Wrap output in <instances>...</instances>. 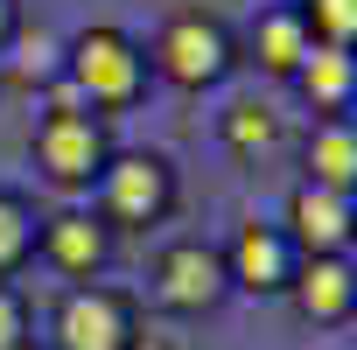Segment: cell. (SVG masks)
I'll use <instances>...</instances> for the list:
<instances>
[{
  "label": "cell",
  "instance_id": "1",
  "mask_svg": "<svg viewBox=\"0 0 357 350\" xmlns=\"http://www.w3.org/2000/svg\"><path fill=\"white\" fill-rule=\"evenodd\" d=\"M147 50L126 36V29H112V22H98V29H77L70 43H63V84H70V98L84 105V112H126V105H140V91H147Z\"/></svg>",
  "mask_w": 357,
  "mask_h": 350
},
{
  "label": "cell",
  "instance_id": "2",
  "mask_svg": "<svg viewBox=\"0 0 357 350\" xmlns=\"http://www.w3.org/2000/svg\"><path fill=\"white\" fill-rule=\"evenodd\" d=\"M231 63H238V43H231V29H225L218 15H204V8L168 15L161 36H154V50H147V70L168 77L175 91H211V84L231 77Z\"/></svg>",
  "mask_w": 357,
  "mask_h": 350
},
{
  "label": "cell",
  "instance_id": "3",
  "mask_svg": "<svg viewBox=\"0 0 357 350\" xmlns=\"http://www.w3.org/2000/svg\"><path fill=\"white\" fill-rule=\"evenodd\" d=\"M98 218L105 231H154L175 211V168L154 147H112L105 175H98Z\"/></svg>",
  "mask_w": 357,
  "mask_h": 350
},
{
  "label": "cell",
  "instance_id": "4",
  "mask_svg": "<svg viewBox=\"0 0 357 350\" xmlns=\"http://www.w3.org/2000/svg\"><path fill=\"white\" fill-rule=\"evenodd\" d=\"M140 343V301L112 280H84L50 315V350H133Z\"/></svg>",
  "mask_w": 357,
  "mask_h": 350
},
{
  "label": "cell",
  "instance_id": "5",
  "mask_svg": "<svg viewBox=\"0 0 357 350\" xmlns=\"http://www.w3.org/2000/svg\"><path fill=\"white\" fill-rule=\"evenodd\" d=\"M112 161V133L98 112L84 105H50L43 126H36V168L50 175L56 190H91Z\"/></svg>",
  "mask_w": 357,
  "mask_h": 350
},
{
  "label": "cell",
  "instance_id": "6",
  "mask_svg": "<svg viewBox=\"0 0 357 350\" xmlns=\"http://www.w3.org/2000/svg\"><path fill=\"white\" fill-rule=\"evenodd\" d=\"M147 294H154V308H168V315H211V308L231 294L225 252L204 245V238L161 245V259H154V273H147Z\"/></svg>",
  "mask_w": 357,
  "mask_h": 350
},
{
  "label": "cell",
  "instance_id": "7",
  "mask_svg": "<svg viewBox=\"0 0 357 350\" xmlns=\"http://www.w3.org/2000/svg\"><path fill=\"white\" fill-rule=\"evenodd\" d=\"M280 231L294 238L301 259H350V252H357V197L322 190V183H294Z\"/></svg>",
  "mask_w": 357,
  "mask_h": 350
},
{
  "label": "cell",
  "instance_id": "8",
  "mask_svg": "<svg viewBox=\"0 0 357 350\" xmlns=\"http://www.w3.org/2000/svg\"><path fill=\"white\" fill-rule=\"evenodd\" d=\"M218 252H225V280L238 294H287L294 287V266H301L294 238L280 225H259V218H245L231 231V245H218Z\"/></svg>",
  "mask_w": 357,
  "mask_h": 350
},
{
  "label": "cell",
  "instance_id": "9",
  "mask_svg": "<svg viewBox=\"0 0 357 350\" xmlns=\"http://www.w3.org/2000/svg\"><path fill=\"white\" fill-rule=\"evenodd\" d=\"M36 252L84 287V280H98V273L112 266V231H105L98 211H56V218L36 225Z\"/></svg>",
  "mask_w": 357,
  "mask_h": 350
},
{
  "label": "cell",
  "instance_id": "10",
  "mask_svg": "<svg viewBox=\"0 0 357 350\" xmlns=\"http://www.w3.org/2000/svg\"><path fill=\"white\" fill-rule=\"evenodd\" d=\"M287 301H294L301 322H315V329L350 322V315H357V259H301Z\"/></svg>",
  "mask_w": 357,
  "mask_h": 350
},
{
  "label": "cell",
  "instance_id": "11",
  "mask_svg": "<svg viewBox=\"0 0 357 350\" xmlns=\"http://www.w3.org/2000/svg\"><path fill=\"white\" fill-rule=\"evenodd\" d=\"M287 84H294L322 119H343V112L357 105V50H329V43H315Z\"/></svg>",
  "mask_w": 357,
  "mask_h": 350
},
{
  "label": "cell",
  "instance_id": "12",
  "mask_svg": "<svg viewBox=\"0 0 357 350\" xmlns=\"http://www.w3.org/2000/svg\"><path fill=\"white\" fill-rule=\"evenodd\" d=\"M308 50H315V36H308V15L294 0H273V8L252 22V56H259L266 77H294Z\"/></svg>",
  "mask_w": 357,
  "mask_h": 350
},
{
  "label": "cell",
  "instance_id": "13",
  "mask_svg": "<svg viewBox=\"0 0 357 350\" xmlns=\"http://www.w3.org/2000/svg\"><path fill=\"white\" fill-rule=\"evenodd\" d=\"M301 183H322V190L357 197V112L315 119V133H308V175H301Z\"/></svg>",
  "mask_w": 357,
  "mask_h": 350
},
{
  "label": "cell",
  "instance_id": "14",
  "mask_svg": "<svg viewBox=\"0 0 357 350\" xmlns=\"http://www.w3.org/2000/svg\"><path fill=\"white\" fill-rule=\"evenodd\" d=\"M36 211H29V197L22 190H0V280H15L29 259H36Z\"/></svg>",
  "mask_w": 357,
  "mask_h": 350
},
{
  "label": "cell",
  "instance_id": "15",
  "mask_svg": "<svg viewBox=\"0 0 357 350\" xmlns=\"http://www.w3.org/2000/svg\"><path fill=\"white\" fill-rule=\"evenodd\" d=\"M273 133H280V119H273L259 98H238V105L225 112V147H231V154H266Z\"/></svg>",
  "mask_w": 357,
  "mask_h": 350
},
{
  "label": "cell",
  "instance_id": "16",
  "mask_svg": "<svg viewBox=\"0 0 357 350\" xmlns=\"http://www.w3.org/2000/svg\"><path fill=\"white\" fill-rule=\"evenodd\" d=\"M308 15V36L329 50H357V0H294Z\"/></svg>",
  "mask_w": 357,
  "mask_h": 350
},
{
  "label": "cell",
  "instance_id": "17",
  "mask_svg": "<svg viewBox=\"0 0 357 350\" xmlns=\"http://www.w3.org/2000/svg\"><path fill=\"white\" fill-rule=\"evenodd\" d=\"M8 50H22V56H15V77H22V84H36V77H50V84H56V77H63V50H56L43 29H36V36L22 29Z\"/></svg>",
  "mask_w": 357,
  "mask_h": 350
},
{
  "label": "cell",
  "instance_id": "18",
  "mask_svg": "<svg viewBox=\"0 0 357 350\" xmlns=\"http://www.w3.org/2000/svg\"><path fill=\"white\" fill-rule=\"evenodd\" d=\"M22 343H29V294L0 280V350H22Z\"/></svg>",
  "mask_w": 357,
  "mask_h": 350
},
{
  "label": "cell",
  "instance_id": "19",
  "mask_svg": "<svg viewBox=\"0 0 357 350\" xmlns=\"http://www.w3.org/2000/svg\"><path fill=\"white\" fill-rule=\"evenodd\" d=\"M22 36V8H15V0H0V50H8Z\"/></svg>",
  "mask_w": 357,
  "mask_h": 350
},
{
  "label": "cell",
  "instance_id": "20",
  "mask_svg": "<svg viewBox=\"0 0 357 350\" xmlns=\"http://www.w3.org/2000/svg\"><path fill=\"white\" fill-rule=\"evenodd\" d=\"M133 350H183V343H168V336H140Z\"/></svg>",
  "mask_w": 357,
  "mask_h": 350
},
{
  "label": "cell",
  "instance_id": "21",
  "mask_svg": "<svg viewBox=\"0 0 357 350\" xmlns=\"http://www.w3.org/2000/svg\"><path fill=\"white\" fill-rule=\"evenodd\" d=\"M22 350H50V343H36V336H29V343H22Z\"/></svg>",
  "mask_w": 357,
  "mask_h": 350
}]
</instances>
